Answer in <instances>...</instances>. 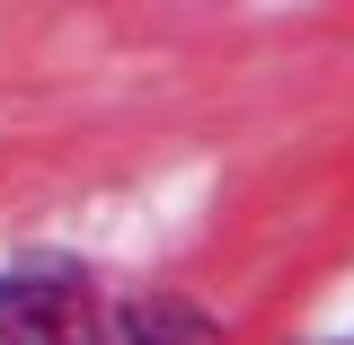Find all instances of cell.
<instances>
[{"label": "cell", "mask_w": 354, "mask_h": 345, "mask_svg": "<svg viewBox=\"0 0 354 345\" xmlns=\"http://www.w3.org/2000/svg\"><path fill=\"white\" fill-rule=\"evenodd\" d=\"M0 345H97V292L80 265L27 257L0 274Z\"/></svg>", "instance_id": "obj_1"}, {"label": "cell", "mask_w": 354, "mask_h": 345, "mask_svg": "<svg viewBox=\"0 0 354 345\" xmlns=\"http://www.w3.org/2000/svg\"><path fill=\"white\" fill-rule=\"evenodd\" d=\"M97 345H221V328H213L195 301H177V292H151V301L97 310Z\"/></svg>", "instance_id": "obj_2"}, {"label": "cell", "mask_w": 354, "mask_h": 345, "mask_svg": "<svg viewBox=\"0 0 354 345\" xmlns=\"http://www.w3.org/2000/svg\"><path fill=\"white\" fill-rule=\"evenodd\" d=\"M346 345H354V337H346Z\"/></svg>", "instance_id": "obj_3"}]
</instances>
